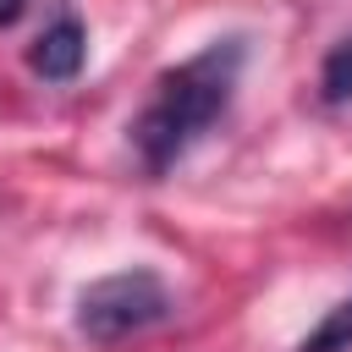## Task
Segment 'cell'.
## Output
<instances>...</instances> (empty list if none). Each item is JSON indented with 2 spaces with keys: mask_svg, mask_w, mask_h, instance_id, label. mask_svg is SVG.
I'll list each match as a JSON object with an SVG mask.
<instances>
[{
  "mask_svg": "<svg viewBox=\"0 0 352 352\" xmlns=\"http://www.w3.org/2000/svg\"><path fill=\"white\" fill-rule=\"evenodd\" d=\"M82 55H88V33H82V22H77V16H55V22L33 38L28 66H33L44 82H72V77L82 72Z\"/></svg>",
  "mask_w": 352,
  "mask_h": 352,
  "instance_id": "obj_3",
  "label": "cell"
},
{
  "mask_svg": "<svg viewBox=\"0 0 352 352\" xmlns=\"http://www.w3.org/2000/svg\"><path fill=\"white\" fill-rule=\"evenodd\" d=\"M170 314V286L154 275V270H116V275H99L77 292V336L88 341H126L148 324H160Z\"/></svg>",
  "mask_w": 352,
  "mask_h": 352,
  "instance_id": "obj_2",
  "label": "cell"
},
{
  "mask_svg": "<svg viewBox=\"0 0 352 352\" xmlns=\"http://www.w3.org/2000/svg\"><path fill=\"white\" fill-rule=\"evenodd\" d=\"M319 94H324V104H346V99H352V38H341V44L324 55V66H319Z\"/></svg>",
  "mask_w": 352,
  "mask_h": 352,
  "instance_id": "obj_5",
  "label": "cell"
},
{
  "mask_svg": "<svg viewBox=\"0 0 352 352\" xmlns=\"http://www.w3.org/2000/svg\"><path fill=\"white\" fill-rule=\"evenodd\" d=\"M248 60V44L242 38H214L209 50H198L192 60H182L176 72L160 77L154 99L143 104V116L132 121V143L143 154V165L160 176L170 170L231 104V88H236V72Z\"/></svg>",
  "mask_w": 352,
  "mask_h": 352,
  "instance_id": "obj_1",
  "label": "cell"
},
{
  "mask_svg": "<svg viewBox=\"0 0 352 352\" xmlns=\"http://www.w3.org/2000/svg\"><path fill=\"white\" fill-rule=\"evenodd\" d=\"M22 6H28V0H0V28H11V22L22 16Z\"/></svg>",
  "mask_w": 352,
  "mask_h": 352,
  "instance_id": "obj_6",
  "label": "cell"
},
{
  "mask_svg": "<svg viewBox=\"0 0 352 352\" xmlns=\"http://www.w3.org/2000/svg\"><path fill=\"white\" fill-rule=\"evenodd\" d=\"M297 352H352V297L336 302V308L297 341Z\"/></svg>",
  "mask_w": 352,
  "mask_h": 352,
  "instance_id": "obj_4",
  "label": "cell"
}]
</instances>
